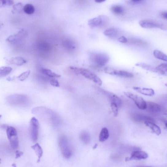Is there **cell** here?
Wrapping results in <instances>:
<instances>
[{
    "label": "cell",
    "mask_w": 167,
    "mask_h": 167,
    "mask_svg": "<svg viewBox=\"0 0 167 167\" xmlns=\"http://www.w3.org/2000/svg\"><path fill=\"white\" fill-rule=\"evenodd\" d=\"M8 61L10 64L17 66H22L27 62L23 57L19 56L12 57Z\"/></svg>",
    "instance_id": "16"
},
{
    "label": "cell",
    "mask_w": 167,
    "mask_h": 167,
    "mask_svg": "<svg viewBox=\"0 0 167 167\" xmlns=\"http://www.w3.org/2000/svg\"><path fill=\"white\" fill-rule=\"evenodd\" d=\"M124 94L125 96L133 100L139 109L144 110L147 108V102L142 97L129 92H124Z\"/></svg>",
    "instance_id": "7"
},
{
    "label": "cell",
    "mask_w": 167,
    "mask_h": 167,
    "mask_svg": "<svg viewBox=\"0 0 167 167\" xmlns=\"http://www.w3.org/2000/svg\"><path fill=\"white\" fill-rule=\"evenodd\" d=\"M41 71L43 74L51 77L59 78L61 77V76L52 71L50 70L41 68Z\"/></svg>",
    "instance_id": "22"
},
{
    "label": "cell",
    "mask_w": 167,
    "mask_h": 167,
    "mask_svg": "<svg viewBox=\"0 0 167 167\" xmlns=\"http://www.w3.org/2000/svg\"><path fill=\"white\" fill-rule=\"evenodd\" d=\"M12 70L11 67L2 66L0 68V77H4L9 75Z\"/></svg>",
    "instance_id": "23"
},
{
    "label": "cell",
    "mask_w": 167,
    "mask_h": 167,
    "mask_svg": "<svg viewBox=\"0 0 167 167\" xmlns=\"http://www.w3.org/2000/svg\"><path fill=\"white\" fill-rule=\"evenodd\" d=\"M109 137V133L108 129L106 127L103 128L99 135V140L101 142H105Z\"/></svg>",
    "instance_id": "21"
},
{
    "label": "cell",
    "mask_w": 167,
    "mask_h": 167,
    "mask_svg": "<svg viewBox=\"0 0 167 167\" xmlns=\"http://www.w3.org/2000/svg\"><path fill=\"white\" fill-rule=\"evenodd\" d=\"M103 33L104 35L107 36L114 37L118 34V31L116 29L111 28L104 30Z\"/></svg>",
    "instance_id": "26"
},
{
    "label": "cell",
    "mask_w": 167,
    "mask_h": 167,
    "mask_svg": "<svg viewBox=\"0 0 167 167\" xmlns=\"http://www.w3.org/2000/svg\"><path fill=\"white\" fill-rule=\"evenodd\" d=\"M106 16L104 15L99 16L88 20V24L91 28H95L104 25L107 20Z\"/></svg>",
    "instance_id": "10"
},
{
    "label": "cell",
    "mask_w": 167,
    "mask_h": 167,
    "mask_svg": "<svg viewBox=\"0 0 167 167\" xmlns=\"http://www.w3.org/2000/svg\"><path fill=\"white\" fill-rule=\"evenodd\" d=\"M144 123L146 126L149 127L156 134L159 135L161 134V129L154 122H145Z\"/></svg>",
    "instance_id": "18"
},
{
    "label": "cell",
    "mask_w": 167,
    "mask_h": 167,
    "mask_svg": "<svg viewBox=\"0 0 167 167\" xmlns=\"http://www.w3.org/2000/svg\"><path fill=\"white\" fill-rule=\"evenodd\" d=\"M161 15L163 18L167 19V12L162 13Z\"/></svg>",
    "instance_id": "39"
},
{
    "label": "cell",
    "mask_w": 167,
    "mask_h": 167,
    "mask_svg": "<svg viewBox=\"0 0 167 167\" xmlns=\"http://www.w3.org/2000/svg\"><path fill=\"white\" fill-rule=\"evenodd\" d=\"M97 89L103 95L106 96L109 99L111 103H116L119 108H120L122 106V101L115 94L107 91L101 88L97 87Z\"/></svg>",
    "instance_id": "9"
},
{
    "label": "cell",
    "mask_w": 167,
    "mask_h": 167,
    "mask_svg": "<svg viewBox=\"0 0 167 167\" xmlns=\"http://www.w3.org/2000/svg\"><path fill=\"white\" fill-rule=\"evenodd\" d=\"M118 41L120 42L125 43L127 42L128 39L126 38L125 37L122 36L118 38Z\"/></svg>",
    "instance_id": "37"
},
{
    "label": "cell",
    "mask_w": 167,
    "mask_h": 167,
    "mask_svg": "<svg viewBox=\"0 0 167 167\" xmlns=\"http://www.w3.org/2000/svg\"><path fill=\"white\" fill-rule=\"evenodd\" d=\"M81 138L83 142L85 143H87L89 142L90 138L88 135L86 133L82 134L81 136Z\"/></svg>",
    "instance_id": "34"
},
{
    "label": "cell",
    "mask_w": 167,
    "mask_h": 167,
    "mask_svg": "<svg viewBox=\"0 0 167 167\" xmlns=\"http://www.w3.org/2000/svg\"><path fill=\"white\" fill-rule=\"evenodd\" d=\"M90 58L93 64L100 67L105 66L109 60L107 55L101 53H93L91 55Z\"/></svg>",
    "instance_id": "2"
},
{
    "label": "cell",
    "mask_w": 167,
    "mask_h": 167,
    "mask_svg": "<svg viewBox=\"0 0 167 167\" xmlns=\"http://www.w3.org/2000/svg\"><path fill=\"white\" fill-rule=\"evenodd\" d=\"M69 68L75 74H80L87 79L92 80L99 86L102 85V81L100 78L90 71L83 68H78L73 66H70Z\"/></svg>",
    "instance_id": "1"
},
{
    "label": "cell",
    "mask_w": 167,
    "mask_h": 167,
    "mask_svg": "<svg viewBox=\"0 0 167 167\" xmlns=\"http://www.w3.org/2000/svg\"><path fill=\"white\" fill-rule=\"evenodd\" d=\"M148 155L144 151L139 150L133 151L130 157H127L125 159V161H128L132 160H139L145 159L148 157Z\"/></svg>",
    "instance_id": "13"
},
{
    "label": "cell",
    "mask_w": 167,
    "mask_h": 167,
    "mask_svg": "<svg viewBox=\"0 0 167 167\" xmlns=\"http://www.w3.org/2000/svg\"><path fill=\"white\" fill-rule=\"evenodd\" d=\"M30 70L24 72L18 76L19 80L21 81H23L28 77L30 74Z\"/></svg>",
    "instance_id": "31"
},
{
    "label": "cell",
    "mask_w": 167,
    "mask_h": 167,
    "mask_svg": "<svg viewBox=\"0 0 167 167\" xmlns=\"http://www.w3.org/2000/svg\"><path fill=\"white\" fill-rule=\"evenodd\" d=\"M50 83L51 85L55 87H59L60 84L58 81L54 79L50 81Z\"/></svg>",
    "instance_id": "36"
},
{
    "label": "cell",
    "mask_w": 167,
    "mask_h": 167,
    "mask_svg": "<svg viewBox=\"0 0 167 167\" xmlns=\"http://www.w3.org/2000/svg\"><path fill=\"white\" fill-rule=\"evenodd\" d=\"M131 117L134 121L138 122L144 123L148 122H155V120L152 117L142 114L133 113Z\"/></svg>",
    "instance_id": "12"
},
{
    "label": "cell",
    "mask_w": 167,
    "mask_h": 167,
    "mask_svg": "<svg viewBox=\"0 0 167 167\" xmlns=\"http://www.w3.org/2000/svg\"><path fill=\"white\" fill-rule=\"evenodd\" d=\"M144 1L142 0H131V1H127V3L132 5L139 4L142 3Z\"/></svg>",
    "instance_id": "35"
},
{
    "label": "cell",
    "mask_w": 167,
    "mask_h": 167,
    "mask_svg": "<svg viewBox=\"0 0 167 167\" xmlns=\"http://www.w3.org/2000/svg\"><path fill=\"white\" fill-rule=\"evenodd\" d=\"M59 145L61 153L66 159H69L72 155V151L68 144V140L64 136H61L59 139Z\"/></svg>",
    "instance_id": "4"
},
{
    "label": "cell",
    "mask_w": 167,
    "mask_h": 167,
    "mask_svg": "<svg viewBox=\"0 0 167 167\" xmlns=\"http://www.w3.org/2000/svg\"><path fill=\"white\" fill-rule=\"evenodd\" d=\"M166 114L167 115V110L166 111Z\"/></svg>",
    "instance_id": "46"
},
{
    "label": "cell",
    "mask_w": 167,
    "mask_h": 167,
    "mask_svg": "<svg viewBox=\"0 0 167 167\" xmlns=\"http://www.w3.org/2000/svg\"><path fill=\"white\" fill-rule=\"evenodd\" d=\"M23 4L21 2H18L14 4L12 7L11 12L13 14L20 13L23 10Z\"/></svg>",
    "instance_id": "24"
},
{
    "label": "cell",
    "mask_w": 167,
    "mask_h": 167,
    "mask_svg": "<svg viewBox=\"0 0 167 167\" xmlns=\"http://www.w3.org/2000/svg\"><path fill=\"white\" fill-rule=\"evenodd\" d=\"M153 55L156 58L167 62V55L160 51L157 50H154Z\"/></svg>",
    "instance_id": "25"
},
{
    "label": "cell",
    "mask_w": 167,
    "mask_h": 167,
    "mask_svg": "<svg viewBox=\"0 0 167 167\" xmlns=\"http://www.w3.org/2000/svg\"><path fill=\"white\" fill-rule=\"evenodd\" d=\"M7 100L10 104L19 105L23 104L27 100V96L20 95H14L8 96Z\"/></svg>",
    "instance_id": "11"
},
{
    "label": "cell",
    "mask_w": 167,
    "mask_h": 167,
    "mask_svg": "<svg viewBox=\"0 0 167 167\" xmlns=\"http://www.w3.org/2000/svg\"><path fill=\"white\" fill-rule=\"evenodd\" d=\"M14 1L12 0H7V1H2L0 3V7H2L6 6H10L13 5Z\"/></svg>",
    "instance_id": "33"
},
{
    "label": "cell",
    "mask_w": 167,
    "mask_h": 167,
    "mask_svg": "<svg viewBox=\"0 0 167 167\" xmlns=\"http://www.w3.org/2000/svg\"><path fill=\"white\" fill-rule=\"evenodd\" d=\"M112 75L117 76L126 78L133 77L134 75L132 73L126 71L113 70Z\"/></svg>",
    "instance_id": "17"
},
{
    "label": "cell",
    "mask_w": 167,
    "mask_h": 167,
    "mask_svg": "<svg viewBox=\"0 0 167 167\" xmlns=\"http://www.w3.org/2000/svg\"><path fill=\"white\" fill-rule=\"evenodd\" d=\"M24 154L22 151L19 150H17L15 151V159H18L21 156Z\"/></svg>",
    "instance_id": "38"
},
{
    "label": "cell",
    "mask_w": 167,
    "mask_h": 167,
    "mask_svg": "<svg viewBox=\"0 0 167 167\" xmlns=\"http://www.w3.org/2000/svg\"><path fill=\"white\" fill-rule=\"evenodd\" d=\"M137 167H153L151 166H138Z\"/></svg>",
    "instance_id": "44"
},
{
    "label": "cell",
    "mask_w": 167,
    "mask_h": 167,
    "mask_svg": "<svg viewBox=\"0 0 167 167\" xmlns=\"http://www.w3.org/2000/svg\"><path fill=\"white\" fill-rule=\"evenodd\" d=\"M105 1H101V0H97L95 1V2L98 3H101Z\"/></svg>",
    "instance_id": "40"
},
{
    "label": "cell",
    "mask_w": 167,
    "mask_h": 167,
    "mask_svg": "<svg viewBox=\"0 0 167 167\" xmlns=\"http://www.w3.org/2000/svg\"><path fill=\"white\" fill-rule=\"evenodd\" d=\"M23 10L25 14H31L35 12V8L33 5L28 3L24 6Z\"/></svg>",
    "instance_id": "27"
},
{
    "label": "cell",
    "mask_w": 167,
    "mask_h": 167,
    "mask_svg": "<svg viewBox=\"0 0 167 167\" xmlns=\"http://www.w3.org/2000/svg\"><path fill=\"white\" fill-rule=\"evenodd\" d=\"M39 122L37 119L34 117L31 118L30 121V135L31 139L36 142L38 139Z\"/></svg>",
    "instance_id": "8"
},
{
    "label": "cell",
    "mask_w": 167,
    "mask_h": 167,
    "mask_svg": "<svg viewBox=\"0 0 167 167\" xmlns=\"http://www.w3.org/2000/svg\"><path fill=\"white\" fill-rule=\"evenodd\" d=\"M136 65L142 67L143 69L149 71H152L154 72H157L158 71L155 68L152 66L145 64L143 63H138L136 64Z\"/></svg>",
    "instance_id": "28"
},
{
    "label": "cell",
    "mask_w": 167,
    "mask_h": 167,
    "mask_svg": "<svg viewBox=\"0 0 167 167\" xmlns=\"http://www.w3.org/2000/svg\"><path fill=\"white\" fill-rule=\"evenodd\" d=\"M28 31L24 28L20 29L17 32L10 35L6 39L9 43H14L18 42L26 37L28 35Z\"/></svg>",
    "instance_id": "6"
},
{
    "label": "cell",
    "mask_w": 167,
    "mask_h": 167,
    "mask_svg": "<svg viewBox=\"0 0 167 167\" xmlns=\"http://www.w3.org/2000/svg\"><path fill=\"white\" fill-rule=\"evenodd\" d=\"M111 107L114 116L115 117H117L118 113L119 107L116 103H111Z\"/></svg>",
    "instance_id": "32"
},
{
    "label": "cell",
    "mask_w": 167,
    "mask_h": 167,
    "mask_svg": "<svg viewBox=\"0 0 167 167\" xmlns=\"http://www.w3.org/2000/svg\"><path fill=\"white\" fill-rule=\"evenodd\" d=\"M139 24L141 27L144 28H158L164 30L167 29V27L165 25L152 20H141L139 22Z\"/></svg>",
    "instance_id": "5"
},
{
    "label": "cell",
    "mask_w": 167,
    "mask_h": 167,
    "mask_svg": "<svg viewBox=\"0 0 167 167\" xmlns=\"http://www.w3.org/2000/svg\"><path fill=\"white\" fill-rule=\"evenodd\" d=\"M31 147L34 150L36 155L38 156V159L37 162L39 163L43 153L42 149L41 146L38 143L31 146Z\"/></svg>",
    "instance_id": "20"
},
{
    "label": "cell",
    "mask_w": 167,
    "mask_h": 167,
    "mask_svg": "<svg viewBox=\"0 0 167 167\" xmlns=\"http://www.w3.org/2000/svg\"><path fill=\"white\" fill-rule=\"evenodd\" d=\"M98 146V144H95V146H93V149H96Z\"/></svg>",
    "instance_id": "41"
},
{
    "label": "cell",
    "mask_w": 167,
    "mask_h": 167,
    "mask_svg": "<svg viewBox=\"0 0 167 167\" xmlns=\"http://www.w3.org/2000/svg\"><path fill=\"white\" fill-rule=\"evenodd\" d=\"M165 85L167 87V83L166 84H165Z\"/></svg>",
    "instance_id": "45"
},
{
    "label": "cell",
    "mask_w": 167,
    "mask_h": 167,
    "mask_svg": "<svg viewBox=\"0 0 167 167\" xmlns=\"http://www.w3.org/2000/svg\"><path fill=\"white\" fill-rule=\"evenodd\" d=\"M65 48L68 50H72L76 48V45L74 41L68 39L66 40L64 42Z\"/></svg>",
    "instance_id": "29"
},
{
    "label": "cell",
    "mask_w": 167,
    "mask_h": 167,
    "mask_svg": "<svg viewBox=\"0 0 167 167\" xmlns=\"http://www.w3.org/2000/svg\"><path fill=\"white\" fill-rule=\"evenodd\" d=\"M110 10L114 14L117 15L123 14L125 12L124 7L119 5H114L112 6Z\"/></svg>",
    "instance_id": "19"
},
{
    "label": "cell",
    "mask_w": 167,
    "mask_h": 167,
    "mask_svg": "<svg viewBox=\"0 0 167 167\" xmlns=\"http://www.w3.org/2000/svg\"><path fill=\"white\" fill-rule=\"evenodd\" d=\"M12 165L14 167H17L16 165L15 164H14Z\"/></svg>",
    "instance_id": "42"
},
{
    "label": "cell",
    "mask_w": 167,
    "mask_h": 167,
    "mask_svg": "<svg viewBox=\"0 0 167 167\" xmlns=\"http://www.w3.org/2000/svg\"><path fill=\"white\" fill-rule=\"evenodd\" d=\"M147 107L146 109L150 113L157 114L161 111V107L157 103L151 102H147Z\"/></svg>",
    "instance_id": "14"
},
{
    "label": "cell",
    "mask_w": 167,
    "mask_h": 167,
    "mask_svg": "<svg viewBox=\"0 0 167 167\" xmlns=\"http://www.w3.org/2000/svg\"><path fill=\"white\" fill-rule=\"evenodd\" d=\"M6 134L11 147L14 149H17L19 146V141L16 129L12 126L7 127Z\"/></svg>",
    "instance_id": "3"
},
{
    "label": "cell",
    "mask_w": 167,
    "mask_h": 167,
    "mask_svg": "<svg viewBox=\"0 0 167 167\" xmlns=\"http://www.w3.org/2000/svg\"><path fill=\"white\" fill-rule=\"evenodd\" d=\"M133 89L137 92L146 96H153L155 94L154 91L152 88H141L135 87H133Z\"/></svg>",
    "instance_id": "15"
},
{
    "label": "cell",
    "mask_w": 167,
    "mask_h": 167,
    "mask_svg": "<svg viewBox=\"0 0 167 167\" xmlns=\"http://www.w3.org/2000/svg\"><path fill=\"white\" fill-rule=\"evenodd\" d=\"M158 72L161 74H165L167 72V64H162L156 67Z\"/></svg>",
    "instance_id": "30"
},
{
    "label": "cell",
    "mask_w": 167,
    "mask_h": 167,
    "mask_svg": "<svg viewBox=\"0 0 167 167\" xmlns=\"http://www.w3.org/2000/svg\"><path fill=\"white\" fill-rule=\"evenodd\" d=\"M165 125L166 127L167 128V122H165Z\"/></svg>",
    "instance_id": "43"
}]
</instances>
